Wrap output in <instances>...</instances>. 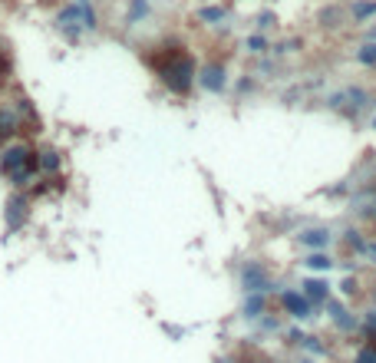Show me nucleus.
Instances as JSON below:
<instances>
[{
	"mask_svg": "<svg viewBox=\"0 0 376 363\" xmlns=\"http://www.w3.org/2000/svg\"><path fill=\"white\" fill-rule=\"evenodd\" d=\"M155 73H159V79L165 83V89H169V93H175V96H185V93L192 89V83H195L192 56L182 53L179 46H172V50H169V56H162L159 63H155Z\"/></svg>",
	"mask_w": 376,
	"mask_h": 363,
	"instance_id": "f257e3e1",
	"label": "nucleus"
},
{
	"mask_svg": "<svg viewBox=\"0 0 376 363\" xmlns=\"http://www.w3.org/2000/svg\"><path fill=\"white\" fill-rule=\"evenodd\" d=\"M0 175L11 185H30V179L37 175V149L30 142H13L0 152Z\"/></svg>",
	"mask_w": 376,
	"mask_h": 363,
	"instance_id": "f03ea898",
	"label": "nucleus"
},
{
	"mask_svg": "<svg viewBox=\"0 0 376 363\" xmlns=\"http://www.w3.org/2000/svg\"><path fill=\"white\" fill-rule=\"evenodd\" d=\"M53 30L60 33V37H63L70 46H76V43L83 40L86 27H83V11H79V4H63V7L56 11Z\"/></svg>",
	"mask_w": 376,
	"mask_h": 363,
	"instance_id": "7ed1b4c3",
	"label": "nucleus"
},
{
	"mask_svg": "<svg viewBox=\"0 0 376 363\" xmlns=\"http://www.w3.org/2000/svg\"><path fill=\"white\" fill-rule=\"evenodd\" d=\"M23 116H33L27 99H17V106L0 103V142H7V139H13L17 132H23Z\"/></svg>",
	"mask_w": 376,
	"mask_h": 363,
	"instance_id": "20e7f679",
	"label": "nucleus"
},
{
	"mask_svg": "<svg viewBox=\"0 0 376 363\" xmlns=\"http://www.w3.org/2000/svg\"><path fill=\"white\" fill-rule=\"evenodd\" d=\"M198 86H202L205 93H215V96H221L228 89V70L225 63H205L202 70H198Z\"/></svg>",
	"mask_w": 376,
	"mask_h": 363,
	"instance_id": "39448f33",
	"label": "nucleus"
},
{
	"mask_svg": "<svg viewBox=\"0 0 376 363\" xmlns=\"http://www.w3.org/2000/svg\"><path fill=\"white\" fill-rule=\"evenodd\" d=\"M27 208H30V202H27L20 192H13L11 198H7V212H4V218H7V228H11V231L27 222Z\"/></svg>",
	"mask_w": 376,
	"mask_h": 363,
	"instance_id": "423d86ee",
	"label": "nucleus"
},
{
	"mask_svg": "<svg viewBox=\"0 0 376 363\" xmlns=\"http://www.w3.org/2000/svg\"><path fill=\"white\" fill-rule=\"evenodd\" d=\"M60 169H63V155H60V149L44 146V149L37 152V172H44V175H56Z\"/></svg>",
	"mask_w": 376,
	"mask_h": 363,
	"instance_id": "0eeeda50",
	"label": "nucleus"
},
{
	"mask_svg": "<svg viewBox=\"0 0 376 363\" xmlns=\"http://www.w3.org/2000/svg\"><path fill=\"white\" fill-rule=\"evenodd\" d=\"M241 281H245V291H251V294H261V291L268 288V274H264L261 265H245Z\"/></svg>",
	"mask_w": 376,
	"mask_h": 363,
	"instance_id": "6e6552de",
	"label": "nucleus"
},
{
	"mask_svg": "<svg viewBox=\"0 0 376 363\" xmlns=\"http://www.w3.org/2000/svg\"><path fill=\"white\" fill-rule=\"evenodd\" d=\"M152 13V0H129V7H126V27H136V23L149 20Z\"/></svg>",
	"mask_w": 376,
	"mask_h": 363,
	"instance_id": "1a4fd4ad",
	"label": "nucleus"
},
{
	"mask_svg": "<svg viewBox=\"0 0 376 363\" xmlns=\"http://www.w3.org/2000/svg\"><path fill=\"white\" fill-rule=\"evenodd\" d=\"M280 300H284V307H287L294 317H311V300L301 298L297 291H284V298Z\"/></svg>",
	"mask_w": 376,
	"mask_h": 363,
	"instance_id": "9d476101",
	"label": "nucleus"
},
{
	"mask_svg": "<svg viewBox=\"0 0 376 363\" xmlns=\"http://www.w3.org/2000/svg\"><path fill=\"white\" fill-rule=\"evenodd\" d=\"M301 245L323 251V248L330 245V231L327 228H307V231H301Z\"/></svg>",
	"mask_w": 376,
	"mask_h": 363,
	"instance_id": "9b49d317",
	"label": "nucleus"
},
{
	"mask_svg": "<svg viewBox=\"0 0 376 363\" xmlns=\"http://www.w3.org/2000/svg\"><path fill=\"white\" fill-rule=\"evenodd\" d=\"M344 20H346V11L344 7H323L320 11V27H330V30H337V27H344Z\"/></svg>",
	"mask_w": 376,
	"mask_h": 363,
	"instance_id": "f8f14e48",
	"label": "nucleus"
},
{
	"mask_svg": "<svg viewBox=\"0 0 376 363\" xmlns=\"http://www.w3.org/2000/svg\"><path fill=\"white\" fill-rule=\"evenodd\" d=\"M327 307H330V317H333V324H337L340 331H354V327H356V321L346 314L344 307H340V304H327Z\"/></svg>",
	"mask_w": 376,
	"mask_h": 363,
	"instance_id": "ddd939ff",
	"label": "nucleus"
},
{
	"mask_svg": "<svg viewBox=\"0 0 376 363\" xmlns=\"http://www.w3.org/2000/svg\"><path fill=\"white\" fill-rule=\"evenodd\" d=\"M376 13V0H360V4H354V11H350V17H354L356 23H366L370 17Z\"/></svg>",
	"mask_w": 376,
	"mask_h": 363,
	"instance_id": "4468645a",
	"label": "nucleus"
},
{
	"mask_svg": "<svg viewBox=\"0 0 376 363\" xmlns=\"http://www.w3.org/2000/svg\"><path fill=\"white\" fill-rule=\"evenodd\" d=\"M304 294H307V298L311 300H327V284H323V281H304Z\"/></svg>",
	"mask_w": 376,
	"mask_h": 363,
	"instance_id": "2eb2a0df",
	"label": "nucleus"
},
{
	"mask_svg": "<svg viewBox=\"0 0 376 363\" xmlns=\"http://www.w3.org/2000/svg\"><path fill=\"white\" fill-rule=\"evenodd\" d=\"M356 60L363 66H376V40H366L360 50H356Z\"/></svg>",
	"mask_w": 376,
	"mask_h": 363,
	"instance_id": "dca6fc26",
	"label": "nucleus"
},
{
	"mask_svg": "<svg viewBox=\"0 0 376 363\" xmlns=\"http://www.w3.org/2000/svg\"><path fill=\"white\" fill-rule=\"evenodd\" d=\"M198 20H205V23H221V20H225V7H218V4H212V7H202V11H198Z\"/></svg>",
	"mask_w": 376,
	"mask_h": 363,
	"instance_id": "f3484780",
	"label": "nucleus"
},
{
	"mask_svg": "<svg viewBox=\"0 0 376 363\" xmlns=\"http://www.w3.org/2000/svg\"><path fill=\"white\" fill-rule=\"evenodd\" d=\"M304 265L311 267V271H330V267H333V261H330V257H327V255H323V251H313V255L307 257Z\"/></svg>",
	"mask_w": 376,
	"mask_h": 363,
	"instance_id": "a211bd4d",
	"label": "nucleus"
},
{
	"mask_svg": "<svg viewBox=\"0 0 376 363\" xmlns=\"http://www.w3.org/2000/svg\"><path fill=\"white\" fill-rule=\"evenodd\" d=\"M261 310H264V298H261V294H247V300H245V314H247V317H258Z\"/></svg>",
	"mask_w": 376,
	"mask_h": 363,
	"instance_id": "6ab92c4d",
	"label": "nucleus"
},
{
	"mask_svg": "<svg viewBox=\"0 0 376 363\" xmlns=\"http://www.w3.org/2000/svg\"><path fill=\"white\" fill-rule=\"evenodd\" d=\"M344 99L350 103V109H360L366 103V93L360 89V86H354V89H346V93H344Z\"/></svg>",
	"mask_w": 376,
	"mask_h": 363,
	"instance_id": "aec40b11",
	"label": "nucleus"
},
{
	"mask_svg": "<svg viewBox=\"0 0 376 363\" xmlns=\"http://www.w3.org/2000/svg\"><path fill=\"white\" fill-rule=\"evenodd\" d=\"M245 46L251 50V53H264V50H268V40L254 33V37H247V40H245Z\"/></svg>",
	"mask_w": 376,
	"mask_h": 363,
	"instance_id": "412c9836",
	"label": "nucleus"
},
{
	"mask_svg": "<svg viewBox=\"0 0 376 363\" xmlns=\"http://www.w3.org/2000/svg\"><path fill=\"white\" fill-rule=\"evenodd\" d=\"M274 23H278V17H274L271 11H261L258 13V30H268V27H274Z\"/></svg>",
	"mask_w": 376,
	"mask_h": 363,
	"instance_id": "4be33fe9",
	"label": "nucleus"
},
{
	"mask_svg": "<svg viewBox=\"0 0 376 363\" xmlns=\"http://www.w3.org/2000/svg\"><path fill=\"white\" fill-rule=\"evenodd\" d=\"M356 363H376V350H373V347L360 350V353H356Z\"/></svg>",
	"mask_w": 376,
	"mask_h": 363,
	"instance_id": "5701e85b",
	"label": "nucleus"
},
{
	"mask_svg": "<svg viewBox=\"0 0 376 363\" xmlns=\"http://www.w3.org/2000/svg\"><path fill=\"white\" fill-rule=\"evenodd\" d=\"M346 241H350V245H354V248H360V251H363V241H360V231H346Z\"/></svg>",
	"mask_w": 376,
	"mask_h": 363,
	"instance_id": "b1692460",
	"label": "nucleus"
},
{
	"mask_svg": "<svg viewBox=\"0 0 376 363\" xmlns=\"http://www.w3.org/2000/svg\"><path fill=\"white\" fill-rule=\"evenodd\" d=\"M340 288H344V294H356V281H354V278H346Z\"/></svg>",
	"mask_w": 376,
	"mask_h": 363,
	"instance_id": "393cba45",
	"label": "nucleus"
},
{
	"mask_svg": "<svg viewBox=\"0 0 376 363\" xmlns=\"http://www.w3.org/2000/svg\"><path fill=\"white\" fill-rule=\"evenodd\" d=\"M363 251H366V255H370V257H373V261H376V241H373V245H366Z\"/></svg>",
	"mask_w": 376,
	"mask_h": 363,
	"instance_id": "a878e982",
	"label": "nucleus"
},
{
	"mask_svg": "<svg viewBox=\"0 0 376 363\" xmlns=\"http://www.w3.org/2000/svg\"><path fill=\"white\" fill-rule=\"evenodd\" d=\"M370 327H373V331H376V310H373V314H370Z\"/></svg>",
	"mask_w": 376,
	"mask_h": 363,
	"instance_id": "bb28decb",
	"label": "nucleus"
},
{
	"mask_svg": "<svg viewBox=\"0 0 376 363\" xmlns=\"http://www.w3.org/2000/svg\"><path fill=\"white\" fill-rule=\"evenodd\" d=\"M73 4H93V0H73Z\"/></svg>",
	"mask_w": 376,
	"mask_h": 363,
	"instance_id": "cd10ccee",
	"label": "nucleus"
},
{
	"mask_svg": "<svg viewBox=\"0 0 376 363\" xmlns=\"http://www.w3.org/2000/svg\"><path fill=\"white\" fill-rule=\"evenodd\" d=\"M373 218H376V202H373Z\"/></svg>",
	"mask_w": 376,
	"mask_h": 363,
	"instance_id": "c85d7f7f",
	"label": "nucleus"
},
{
	"mask_svg": "<svg viewBox=\"0 0 376 363\" xmlns=\"http://www.w3.org/2000/svg\"><path fill=\"white\" fill-rule=\"evenodd\" d=\"M373 129H376V119H373Z\"/></svg>",
	"mask_w": 376,
	"mask_h": 363,
	"instance_id": "c756f323",
	"label": "nucleus"
},
{
	"mask_svg": "<svg viewBox=\"0 0 376 363\" xmlns=\"http://www.w3.org/2000/svg\"><path fill=\"white\" fill-rule=\"evenodd\" d=\"M152 4H155V0H152ZM159 4H162V0H159Z\"/></svg>",
	"mask_w": 376,
	"mask_h": 363,
	"instance_id": "7c9ffc66",
	"label": "nucleus"
},
{
	"mask_svg": "<svg viewBox=\"0 0 376 363\" xmlns=\"http://www.w3.org/2000/svg\"><path fill=\"white\" fill-rule=\"evenodd\" d=\"M373 294H376V291H373Z\"/></svg>",
	"mask_w": 376,
	"mask_h": 363,
	"instance_id": "2f4dec72",
	"label": "nucleus"
}]
</instances>
